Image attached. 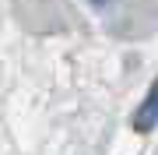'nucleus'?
Returning a JSON list of instances; mask_svg holds the SVG:
<instances>
[{
  "instance_id": "obj_1",
  "label": "nucleus",
  "mask_w": 158,
  "mask_h": 155,
  "mask_svg": "<svg viewBox=\"0 0 158 155\" xmlns=\"http://www.w3.org/2000/svg\"><path fill=\"white\" fill-rule=\"evenodd\" d=\"M155 127H158V74L151 78V88L144 92L141 106H137V113H134V131L148 134V131H155Z\"/></svg>"
},
{
  "instance_id": "obj_2",
  "label": "nucleus",
  "mask_w": 158,
  "mask_h": 155,
  "mask_svg": "<svg viewBox=\"0 0 158 155\" xmlns=\"http://www.w3.org/2000/svg\"><path fill=\"white\" fill-rule=\"evenodd\" d=\"M88 4H91V7H109L113 0H88Z\"/></svg>"
}]
</instances>
